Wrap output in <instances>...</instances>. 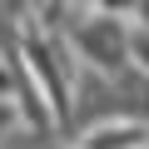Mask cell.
I'll return each mask as SVG.
<instances>
[{"mask_svg":"<svg viewBox=\"0 0 149 149\" xmlns=\"http://www.w3.org/2000/svg\"><path fill=\"white\" fill-rule=\"evenodd\" d=\"M74 45L85 50V60L90 65H100V70H129V50H134V35L124 30V25H114L109 15H90V20H80L74 25Z\"/></svg>","mask_w":149,"mask_h":149,"instance_id":"obj_1","label":"cell"},{"mask_svg":"<svg viewBox=\"0 0 149 149\" xmlns=\"http://www.w3.org/2000/svg\"><path fill=\"white\" fill-rule=\"evenodd\" d=\"M139 144L149 149V129H144L139 119H124V124H109V129L100 124V129L85 139V149H139Z\"/></svg>","mask_w":149,"mask_h":149,"instance_id":"obj_2","label":"cell"},{"mask_svg":"<svg viewBox=\"0 0 149 149\" xmlns=\"http://www.w3.org/2000/svg\"><path fill=\"white\" fill-rule=\"evenodd\" d=\"M10 124H15V109L0 100V149H5V134H10Z\"/></svg>","mask_w":149,"mask_h":149,"instance_id":"obj_3","label":"cell"},{"mask_svg":"<svg viewBox=\"0 0 149 149\" xmlns=\"http://www.w3.org/2000/svg\"><path fill=\"white\" fill-rule=\"evenodd\" d=\"M134 55H139V70L149 74V35H134Z\"/></svg>","mask_w":149,"mask_h":149,"instance_id":"obj_4","label":"cell"}]
</instances>
